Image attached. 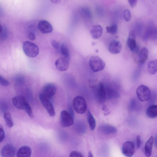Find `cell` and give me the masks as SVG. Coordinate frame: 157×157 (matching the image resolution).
Returning <instances> with one entry per match:
<instances>
[{"instance_id":"12","label":"cell","mask_w":157,"mask_h":157,"mask_svg":"<svg viewBox=\"0 0 157 157\" xmlns=\"http://www.w3.org/2000/svg\"><path fill=\"white\" fill-rule=\"evenodd\" d=\"M37 27L39 31L43 34L51 33L53 30L52 25L45 20H40L38 22Z\"/></svg>"},{"instance_id":"21","label":"cell","mask_w":157,"mask_h":157,"mask_svg":"<svg viewBox=\"0 0 157 157\" xmlns=\"http://www.w3.org/2000/svg\"><path fill=\"white\" fill-rule=\"evenodd\" d=\"M153 141L154 138L151 136L146 143L144 149V153L147 157H149L151 155Z\"/></svg>"},{"instance_id":"3","label":"cell","mask_w":157,"mask_h":157,"mask_svg":"<svg viewBox=\"0 0 157 157\" xmlns=\"http://www.w3.org/2000/svg\"><path fill=\"white\" fill-rule=\"evenodd\" d=\"M95 88V95L98 102L101 104H104L107 98V95L105 85L101 82L96 83Z\"/></svg>"},{"instance_id":"5","label":"cell","mask_w":157,"mask_h":157,"mask_svg":"<svg viewBox=\"0 0 157 157\" xmlns=\"http://www.w3.org/2000/svg\"><path fill=\"white\" fill-rule=\"evenodd\" d=\"M136 94L137 98L140 101L144 102L150 99L151 97V92L148 87L141 85L137 88Z\"/></svg>"},{"instance_id":"20","label":"cell","mask_w":157,"mask_h":157,"mask_svg":"<svg viewBox=\"0 0 157 157\" xmlns=\"http://www.w3.org/2000/svg\"><path fill=\"white\" fill-rule=\"evenodd\" d=\"M102 28L100 25L93 26L90 32L92 38L95 39L99 38L102 35Z\"/></svg>"},{"instance_id":"44","label":"cell","mask_w":157,"mask_h":157,"mask_svg":"<svg viewBox=\"0 0 157 157\" xmlns=\"http://www.w3.org/2000/svg\"></svg>"},{"instance_id":"11","label":"cell","mask_w":157,"mask_h":157,"mask_svg":"<svg viewBox=\"0 0 157 157\" xmlns=\"http://www.w3.org/2000/svg\"><path fill=\"white\" fill-rule=\"evenodd\" d=\"M136 38L135 32L133 31L131 32L127 39V44L131 51L137 53L139 51V47L136 43Z\"/></svg>"},{"instance_id":"29","label":"cell","mask_w":157,"mask_h":157,"mask_svg":"<svg viewBox=\"0 0 157 157\" xmlns=\"http://www.w3.org/2000/svg\"><path fill=\"white\" fill-rule=\"evenodd\" d=\"M123 17L126 21H130L131 18V13L128 9H125L123 12Z\"/></svg>"},{"instance_id":"35","label":"cell","mask_w":157,"mask_h":157,"mask_svg":"<svg viewBox=\"0 0 157 157\" xmlns=\"http://www.w3.org/2000/svg\"><path fill=\"white\" fill-rule=\"evenodd\" d=\"M101 109L104 111V114L105 116H107L110 113L109 110L106 105H103Z\"/></svg>"},{"instance_id":"22","label":"cell","mask_w":157,"mask_h":157,"mask_svg":"<svg viewBox=\"0 0 157 157\" xmlns=\"http://www.w3.org/2000/svg\"><path fill=\"white\" fill-rule=\"evenodd\" d=\"M147 70L148 72L151 74H154L157 70V60L155 59L152 60L148 63Z\"/></svg>"},{"instance_id":"14","label":"cell","mask_w":157,"mask_h":157,"mask_svg":"<svg viewBox=\"0 0 157 157\" xmlns=\"http://www.w3.org/2000/svg\"><path fill=\"white\" fill-rule=\"evenodd\" d=\"M12 102L15 107L21 110L25 109L28 103L25 98L21 95H17L13 97L12 99Z\"/></svg>"},{"instance_id":"32","label":"cell","mask_w":157,"mask_h":157,"mask_svg":"<svg viewBox=\"0 0 157 157\" xmlns=\"http://www.w3.org/2000/svg\"><path fill=\"white\" fill-rule=\"evenodd\" d=\"M0 84L4 86H7L9 84V82L0 75Z\"/></svg>"},{"instance_id":"36","label":"cell","mask_w":157,"mask_h":157,"mask_svg":"<svg viewBox=\"0 0 157 157\" xmlns=\"http://www.w3.org/2000/svg\"><path fill=\"white\" fill-rule=\"evenodd\" d=\"M136 145L137 148H139L141 145L142 141L141 137L140 136L138 135L136 138Z\"/></svg>"},{"instance_id":"38","label":"cell","mask_w":157,"mask_h":157,"mask_svg":"<svg viewBox=\"0 0 157 157\" xmlns=\"http://www.w3.org/2000/svg\"><path fill=\"white\" fill-rule=\"evenodd\" d=\"M128 1L131 6L132 7H134L136 6L137 1V0H129Z\"/></svg>"},{"instance_id":"28","label":"cell","mask_w":157,"mask_h":157,"mask_svg":"<svg viewBox=\"0 0 157 157\" xmlns=\"http://www.w3.org/2000/svg\"><path fill=\"white\" fill-rule=\"evenodd\" d=\"M107 33L111 34H116L118 30V26L117 25L114 24L111 26H107L106 27Z\"/></svg>"},{"instance_id":"33","label":"cell","mask_w":157,"mask_h":157,"mask_svg":"<svg viewBox=\"0 0 157 157\" xmlns=\"http://www.w3.org/2000/svg\"><path fill=\"white\" fill-rule=\"evenodd\" d=\"M69 157H83L80 152L77 151H71L69 155Z\"/></svg>"},{"instance_id":"16","label":"cell","mask_w":157,"mask_h":157,"mask_svg":"<svg viewBox=\"0 0 157 157\" xmlns=\"http://www.w3.org/2000/svg\"><path fill=\"white\" fill-rule=\"evenodd\" d=\"M121 48L122 45L120 41L114 40L110 44L109 47V50L111 53L117 54L121 52Z\"/></svg>"},{"instance_id":"41","label":"cell","mask_w":157,"mask_h":157,"mask_svg":"<svg viewBox=\"0 0 157 157\" xmlns=\"http://www.w3.org/2000/svg\"><path fill=\"white\" fill-rule=\"evenodd\" d=\"M88 157H94L91 152L89 151V152Z\"/></svg>"},{"instance_id":"42","label":"cell","mask_w":157,"mask_h":157,"mask_svg":"<svg viewBox=\"0 0 157 157\" xmlns=\"http://www.w3.org/2000/svg\"><path fill=\"white\" fill-rule=\"evenodd\" d=\"M2 28L1 25L0 24V34L2 33Z\"/></svg>"},{"instance_id":"27","label":"cell","mask_w":157,"mask_h":157,"mask_svg":"<svg viewBox=\"0 0 157 157\" xmlns=\"http://www.w3.org/2000/svg\"><path fill=\"white\" fill-rule=\"evenodd\" d=\"M139 107L138 103L135 99H132L130 102L129 108L131 111L137 110Z\"/></svg>"},{"instance_id":"10","label":"cell","mask_w":157,"mask_h":157,"mask_svg":"<svg viewBox=\"0 0 157 157\" xmlns=\"http://www.w3.org/2000/svg\"><path fill=\"white\" fill-rule=\"evenodd\" d=\"M122 151L123 154L128 157H131L135 151L134 143L131 141H127L123 143L122 147Z\"/></svg>"},{"instance_id":"6","label":"cell","mask_w":157,"mask_h":157,"mask_svg":"<svg viewBox=\"0 0 157 157\" xmlns=\"http://www.w3.org/2000/svg\"><path fill=\"white\" fill-rule=\"evenodd\" d=\"M60 122L63 127L70 126L74 123L73 117L68 111L63 110L60 113Z\"/></svg>"},{"instance_id":"26","label":"cell","mask_w":157,"mask_h":157,"mask_svg":"<svg viewBox=\"0 0 157 157\" xmlns=\"http://www.w3.org/2000/svg\"><path fill=\"white\" fill-rule=\"evenodd\" d=\"M61 52L63 56L70 59V54L68 48L65 44H63L61 46Z\"/></svg>"},{"instance_id":"9","label":"cell","mask_w":157,"mask_h":157,"mask_svg":"<svg viewBox=\"0 0 157 157\" xmlns=\"http://www.w3.org/2000/svg\"><path fill=\"white\" fill-rule=\"evenodd\" d=\"M70 64V59L63 56L58 58L55 61V65L58 70L63 71L67 70Z\"/></svg>"},{"instance_id":"8","label":"cell","mask_w":157,"mask_h":157,"mask_svg":"<svg viewBox=\"0 0 157 157\" xmlns=\"http://www.w3.org/2000/svg\"><path fill=\"white\" fill-rule=\"evenodd\" d=\"M39 98L41 103L49 115L51 117L54 116L55 114V111L50 100L40 94H39Z\"/></svg>"},{"instance_id":"1","label":"cell","mask_w":157,"mask_h":157,"mask_svg":"<svg viewBox=\"0 0 157 157\" xmlns=\"http://www.w3.org/2000/svg\"><path fill=\"white\" fill-rule=\"evenodd\" d=\"M22 48L24 53L28 57L34 58L39 54V48L38 46L31 41H24L23 44Z\"/></svg>"},{"instance_id":"4","label":"cell","mask_w":157,"mask_h":157,"mask_svg":"<svg viewBox=\"0 0 157 157\" xmlns=\"http://www.w3.org/2000/svg\"><path fill=\"white\" fill-rule=\"evenodd\" d=\"M89 64L92 70L94 72L103 70L105 67L104 62L98 56H92L90 59Z\"/></svg>"},{"instance_id":"17","label":"cell","mask_w":157,"mask_h":157,"mask_svg":"<svg viewBox=\"0 0 157 157\" xmlns=\"http://www.w3.org/2000/svg\"><path fill=\"white\" fill-rule=\"evenodd\" d=\"M107 98H117L120 96L119 92L116 88L112 86H105Z\"/></svg>"},{"instance_id":"39","label":"cell","mask_w":157,"mask_h":157,"mask_svg":"<svg viewBox=\"0 0 157 157\" xmlns=\"http://www.w3.org/2000/svg\"><path fill=\"white\" fill-rule=\"evenodd\" d=\"M71 106H70L69 108V111H68L73 117L74 116V114L72 110Z\"/></svg>"},{"instance_id":"24","label":"cell","mask_w":157,"mask_h":157,"mask_svg":"<svg viewBox=\"0 0 157 157\" xmlns=\"http://www.w3.org/2000/svg\"><path fill=\"white\" fill-rule=\"evenodd\" d=\"M87 120L90 127L91 130L94 129L96 126V121L93 115L89 110L88 111Z\"/></svg>"},{"instance_id":"19","label":"cell","mask_w":157,"mask_h":157,"mask_svg":"<svg viewBox=\"0 0 157 157\" xmlns=\"http://www.w3.org/2000/svg\"><path fill=\"white\" fill-rule=\"evenodd\" d=\"M31 153V149L29 147L23 146L18 150L17 157H30Z\"/></svg>"},{"instance_id":"30","label":"cell","mask_w":157,"mask_h":157,"mask_svg":"<svg viewBox=\"0 0 157 157\" xmlns=\"http://www.w3.org/2000/svg\"><path fill=\"white\" fill-rule=\"evenodd\" d=\"M27 114L31 117H34L32 109L29 104L27 103L26 105L25 109Z\"/></svg>"},{"instance_id":"34","label":"cell","mask_w":157,"mask_h":157,"mask_svg":"<svg viewBox=\"0 0 157 157\" xmlns=\"http://www.w3.org/2000/svg\"><path fill=\"white\" fill-rule=\"evenodd\" d=\"M5 136L4 131L2 127H0V143L4 140Z\"/></svg>"},{"instance_id":"40","label":"cell","mask_w":157,"mask_h":157,"mask_svg":"<svg viewBox=\"0 0 157 157\" xmlns=\"http://www.w3.org/2000/svg\"><path fill=\"white\" fill-rule=\"evenodd\" d=\"M51 1L53 3H57L59 2L60 1L59 0H52Z\"/></svg>"},{"instance_id":"43","label":"cell","mask_w":157,"mask_h":157,"mask_svg":"<svg viewBox=\"0 0 157 157\" xmlns=\"http://www.w3.org/2000/svg\"><path fill=\"white\" fill-rule=\"evenodd\" d=\"M155 145L156 146V144H157V141H156V140H157V138H156V137H155Z\"/></svg>"},{"instance_id":"7","label":"cell","mask_w":157,"mask_h":157,"mask_svg":"<svg viewBox=\"0 0 157 157\" xmlns=\"http://www.w3.org/2000/svg\"><path fill=\"white\" fill-rule=\"evenodd\" d=\"M56 92L55 86L52 83H48L43 87L40 94L50 100L55 95Z\"/></svg>"},{"instance_id":"23","label":"cell","mask_w":157,"mask_h":157,"mask_svg":"<svg viewBox=\"0 0 157 157\" xmlns=\"http://www.w3.org/2000/svg\"><path fill=\"white\" fill-rule=\"evenodd\" d=\"M147 116L151 118H154L157 116V106L152 105L150 106L146 111Z\"/></svg>"},{"instance_id":"15","label":"cell","mask_w":157,"mask_h":157,"mask_svg":"<svg viewBox=\"0 0 157 157\" xmlns=\"http://www.w3.org/2000/svg\"><path fill=\"white\" fill-rule=\"evenodd\" d=\"M99 131L103 134L110 135L116 133L117 129L114 126L109 124H103L100 126L98 128Z\"/></svg>"},{"instance_id":"13","label":"cell","mask_w":157,"mask_h":157,"mask_svg":"<svg viewBox=\"0 0 157 157\" xmlns=\"http://www.w3.org/2000/svg\"><path fill=\"white\" fill-rule=\"evenodd\" d=\"M15 152L14 147L12 144H8L2 148L0 154L2 157H14Z\"/></svg>"},{"instance_id":"37","label":"cell","mask_w":157,"mask_h":157,"mask_svg":"<svg viewBox=\"0 0 157 157\" xmlns=\"http://www.w3.org/2000/svg\"><path fill=\"white\" fill-rule=\"evenodd\" d=\"M52 46L56 49H58L59 47V43L56 40H53L52 42Z\"/></svg>"},{"instance_id":"25","label":"cell","mask_w":157,"mask_h":157,"mask_svg":"<svg viewBox=\"0 0 157 157\" xmlns=\"http://www.w3.org/2000/svg\"><path fill=\"white\" fill-rule=\"evenodd\" d=\"M4 117L6 126L9 128H11L13 125V122L11 114L8 112H5L4 114Z\"/></svg>"},{"instance_id":"31","label":"cell","mask_w":157,"mask_h":157,"mask_svg":"<svg viewBox=\"0 0 157 157\" xmlns=\"http://www.w3.org/2000/svg\"><path fill=\"white\" fill-rule=\"evenodd\" d=\"M32 28L31 29V30L28 32L27 36L30 40H35L36 36L34 31L32 30Z\"/></svg>"},{"instance_id":"2","label":"cell","mask_w":157,"mask_h":157,"mask_svg":"<svg viewBox=\"0 0 157 157\" xmlns=\"http://www.w3.org/2000/svg\"><path fill=\"white\" fill-rule=\"evenodd\" d=\"M72 105L75 111L79 114H83L87 109V104L85 99L82 97L78 96L73 99Z\"/></svg>"},{"instance_id":"18","label":"cell","mask_w":157,"mask_h":157,"mask_svg":"<svg viewBox=\"0 0 157 157\" xmlns=\"http://www.w3.org/2000/svg\"><path fill=\"white\" fill-rule=\"evenodd\" d=\"M149 53V51L146 48H143L139 52L136 61L138 63H144L147 59Z\"/></svg>"}]
</instances>
